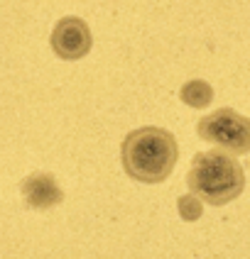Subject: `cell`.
Masks as SVG:
<instances>
[{
    "mask_svg": "<svg viewBox=\"0 0 250 259\" xmlns=\"http://www.w3.org/2000/svg\"><path fill=\"white\" fill-rule=\"evenodd\" d=\"M179 208H182V218H184V220H196V218L201 215V203L196 201L194 193H191V196H184V198L179 201Z\"/></svg>",
    "mask_w": 250,
    "mask_h": 259,
    "instance_id": "cell-7",
    "label": "cell"
},
{
    "mask_svg": "<svg viewBox=\"0 0 250 259\" xmlns=\"http://www.w3.org/2000/svg\"><path fill=\"white\" fill-rule=\"evenodd\" d=\"M179 159L176 137L164 127H137L128 132L120 147V161L125 174L140 184L164 181Z\"/></svg>",
    "mask_w": 250,
    "mask_h": 259,
    "instance_id": "cell-1",
    "label": "cell"
},
{
    "mask_svg": "<svg viewBox=\"0 0 250 259\" xmlns=\"http://www.w3.org/2000/svg\"><path fill=\"white\" fill-rule=\"evenodd\" d=\"M22 196H25L29 208H34V210H49L57 203L64 201V191L59 188L54 176L47 171L29 174L22 181Z\"/></svg>",
    "mask_w": 250,
    "mask_h": 259,
    "instance_id": "cell-5",
    "label": "cell"
},
{
    "mask_svg": "<svg viewBox=\"0 0 250 259\" xmlns=\"http://www.w3.org/2000/svg\"><path fill=\"white\" fill-rule=\"evenodd\" d=\"M91 47H93V37L81 17H74V15L61 17L52 29V49L64 61L84 59L91 52Z\"/></svg>",
    "mask_w": 250,
    "mask_h": 259,
    "instance_id": "cell-4",
    "label": "cell"
},
{
    "mask_svg": "<svg viewBox=\"0 0 250 259\" xmlns=\"http://www.w3.org/2000/svg\"><path fill=\"white\" fill-rule=\"evenodd\" d=\"M179 98L187 103V105H191V108H206L211 103V98H213V91H211V86L206 81L196 78V81H189V83L182 86Z\"/></svg>",
    "mask_w": 250,
    "mask_h": 259,
    "instance_id": "cell-6",
    "label": "cell"
},
{
    "mask_svg": "<svg viewBox=\"0 0 250 259\" xmlns=\"http://www.w3.org/2000/svg\"><path fill=\"white\" fill-rule=\"evenodd\" d=\"M199 137L216 144L231 154H248L250 152V120L233 108H219L216 113L204 115L196 125Z\"/></svg>",
    "mask_w": 250,
    "mask_h": 259,
    "instance_id": "cell-3",
    "label": "cell"
},
{
    "mask_svg": "<svg viewBox=\"0 0 250 259\" xmlns=\"http://www.w3.org/2000/svg\"><path fill=\"white\" fill-rule=\"evenodd\" d=\"M187 184L191 193L204 203L226 205L240 196V191L245 186V174L231 154L211 149L194 157Z\"/></svg>",
    "mask_w": 250,
    "mask_h": 259,
    "instance_id": "cell-2",
    "label": "cell"
}]
</instances>
